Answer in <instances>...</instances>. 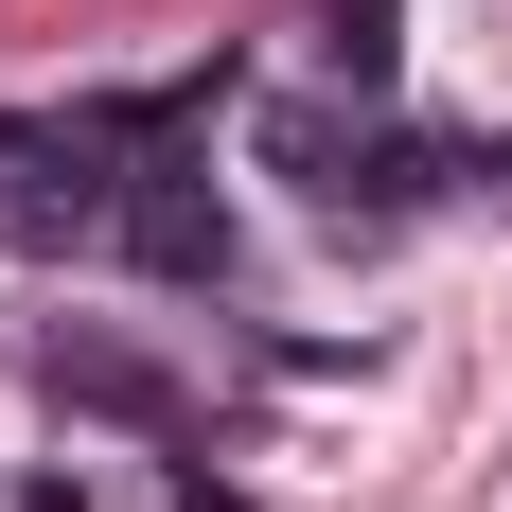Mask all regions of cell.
Wrapping results in <instances>:
<instances>
[{
	"mask_svg": "<svg viewBox=\"0 0 512 512\" xmlns=\"http://www.w3.org/2000/svg\"><path fill=\"white\" fill-rule=\"evenodd\" d=\"M124 265H159V283H212L230 265V212H212L195 159H124V230H106Z\"/></svg>",
	"mask_w": 512,
	"mask_h": 512,
	"instance_id": "obj_1",
	"label": "cell"
},
{
	"mask_svg": "<svg viewBox=\"0 0 512 512\" xmlns=\"http://www.w3.org/2000/svg\"><path fill=\"white\" fill-rule=\"evenodd\" d=\"M36 371L71 389V407H106V424H177V371H142V354H106V336H36Z\"/></svg>",
	"mask_w": 512,
	"mask_h": 512,
	"instance_id": "obj_2",
	"label": "cell"
},
{
	"mask_svg": "<svg viewBox=\"0 0 512 512\" xmlns=\"http://www.w3.org/2000/svg\"><path fill=\"white\" fill-rule=\"evenodd\" d=\"M318 53H336V71L371 89V71H389V0H318Z\"/></svg>",
	"mask_w": 512,
	"mask_h": 512,
	"instance_id": "obj_3",
	"label": "cell"
}]
</instances>
